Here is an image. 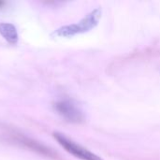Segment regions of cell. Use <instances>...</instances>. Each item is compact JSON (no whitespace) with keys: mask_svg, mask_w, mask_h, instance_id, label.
Returning <instances> with one entry per match:
<instances>
[{"mask_svg":"<svg viewBox=\"0 0 160 160\" xmlns=\"http://www.w3.org/2000/svg\"><path fill=\"white\" fill-rule=\"evenodd\" d=\"M8 135L12 139V141H14L16 143L22 145L23 147H25L31 151H34L35 153H38L39 155H42V156L50 158H57L56 153H54L52 150H51L50 148L40 144L39 142H38L32 139H29V138L23 136L22 134L10 131L8 133Z\"/></svg>","mask_w":160,"mask_h":160,"instance_id":"obj_3","label":"cell"},{"mask_svg":"<svg viewBox=\"0 0 160 160\" xmlns=\"http://www.w3.org/2000/svg\"><path fill=\"white\" fill-rule=\"evenodd\" d=\"M54 139L57 141V142L69 154H71L72 156L80 158L82 160H102L99 157H98L97 155L91 153L90 151H88L87 149L82 147L81 145L75 143L74 142H72L71 140L68 139L67 137H65L64 135L60 134V133H54L53 134Z\"/></svg>","mask_w":160,"mask_h":160,"instance_id":"obj_2","label":"cell"},{"mask_svg":"<svg viewBox=\"0 0 160 160\" xmlns=\"http://www.w3.org/2000/svg\"><path fill=\"white\" fill-rule=\"evenodd\" d=\"M0 34L9 44L15 45L18 41V33L16 27L11 23H8V22L1 23Z\"/></svg>","mask_w":160,"mask_h":160,"instance_id":"obj_5","label":"cell"},{"mask_svg":"<svg viewBox=\"0 0 160 160\" xmlns=\"http://www.w3.org/2000/svg\"><path fill=\"white\" fill-rule=\"evenodd\" d=\"M5 4H6L5 2H3V1H0V8H3V6H4Z\"/></svg>","mask_w":160,"mask_h":160,"instance_id":"obj_6","label":"cell"},{"mask_svg":"<svg viewBox=\"0 0 160 160\" xmlns=\"http://www.w3.org/2000/svg\"><path fill=\"white\" fill-rule=\"evenodd\" d=\"M100 9H95L90 14H88L82 21L75 24L63 26L57 29L53 33V35L57 37H72L74 35L88 31L98 23V19L100 17Z\"/></svg>","mask_w":160,"mask_h":160,"instance_id":"obj_1","label":"cell"},{"mask_svg":"<svg viewBox=\"0 0 160 160\" xmlns=\"http://www.w3.org/2000/svg\"><path fill=\"white\" fill-rule=\"evenodd\" d=\"M55 111L67 121L71 123H81L83 121L82 112L70 101L61 100L54 104Z\"/></svg>","mask_w":160,"mask_h":160,"instance_id":"obj_4","label":"cell"}]
</instances>
